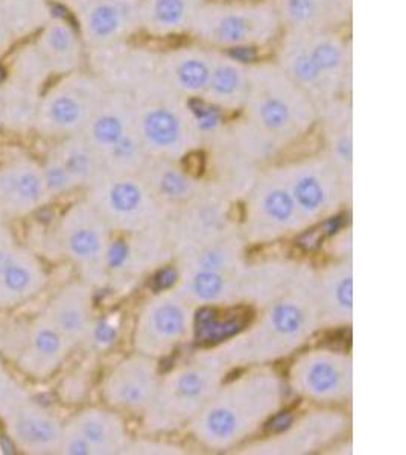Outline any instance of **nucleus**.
I'll list each match as a JSON object with an SVG mask.
<instances>
[{
    "label": "nucleus",
    "mask_w": 406,
    "mask_h": 455,
    "mask_svg": "<svg viewBox=\"0 0 406 455\" xmlns=\"http://www.w3.org/2000/svg\"><path fill=\"white\" fill-rule=\"evenodd\" d=\"M285 386L271 364L251 366L219 386L188 425L189 433L206 450H235L280 411Z\"/></svg>",
    "instance_id": "f257e3e1"
},
{
    "label": "nucleus",
    "mask_w": 406,
    "mask_h": 455,
    "mask_svg": "<svg viewBox=\"0 0 406 455\" xmlns=\"http://www.w3.org/2000/svg\"><path fill=\"white\" fill-rule=\"evenodd\" d=\"M313 267L302 264L291 287L262 307L261 315L247 330L214 347L230 369L264 366L289 357L323 330L313 296Z\"/></svg>",
    "instance_id": "f03ea898"
},
{
    "label": "nucleus",
    "mask_w": 406,
    "mask_h": 455,
    "mask_svg": "<svg viewBox=\"0 0 406 455\" xmlns=\"http://www.w3.org/2000/svg\"><path fill=\"white\" fill-rule=\"evenodd\" d=\"M248 68V94L240 116L281 149L297 145L317 126V102L272 60L250 62Z\"/></svg>",
    "instance_id": "7ed1b4c3"
},
{
    "label": "nucleus",
    "mask_w": 406,
    "mask_h": 455,
    "mask_svg": "<svg viewBox=\"0 0 406 455\" xmlns=\"http://www.w3.org/2000/svg\"><path fill=\"white\" fill-rule=\"evenodd\" d=\"M135 132L152 158L183 161L201 149L206 141V124L192 108L162 83L150 79L131 92Z\"/></svg>",
    "instance_id": "20e7f679"
},
{
    "label": "nucleus",
    "mask_w": 406,
    "mask_h": 455,
    "mask_svg": "<svg viewBox=\"0 0 406 455\" xmlns=\"http://www.w3.org/2000/svg\"><path fill=\"white\" fill-rule=\"evenodd\" d=\"M229 371L214 347L169 371L160 378L156 396L142 416L146 433L169 435L191 424Z\"/></svg>",
    "instance_id": "39448f33"
},
{
    "label": "nucleus",
    "mask_w": 406,
    "mask_h": 455,
    "mask_svg": "<svg viewBox=\"0 0 406 455\" xmlns=\"http://www.w3.org/2000/svg\"><path fill=\"white\" fill-rule=\"evenodd\" d=\"M283 32L274 0H204L189 36L221 52L271 46Z\"/></svg>",
    "instance_id": "423d86ee"
},
{
    "label": "nucleus",
    "mask_w": 406,
    "mask_h": 455,
    "mask_svg": "<svg viewBox=\"0 0 406 455\" xmlns=\"http://www.w3.org/2000/svg\"><path fill=\"white\" fill-rule=\"evenodd\" d=\"M85 201L110 231L134 234L166 220L167 212L139 173L102 171L87 186Z\"/></svg>",
    "instance_id": "0eeeda50"
},
{
    "label": "nucleus",
    "mask_w": 406,
    "mask_h": 455,
    "mask_svg": "<svg viewBox=\"0 0 406 455\" xmlns=\"http://www.w3.org/2000/svg\"><path fill=\"white\" fill-rule=\"evenodd\" d=\"M244 199L240 231L247 244L276 243L307 229L292 201L280 164L264 167Z\"/></svg>",
    "instance_id": "6e6552de"
},
{
    "label": "nucleus",
    "mask_w": 406,
    "mask_h": 455,
    "mask_svg": "<svg viewBox=\"0 0 406 455\" xmlns=\"http://www.w3.org/2000/svg\"><path fill=\"white\" fill-rule=\"evenodd\" d=\"M107 90L94 73L84 68L60 76L43 92L34 131L58 140L83 134Z\"/></svg>",
    "instance_id": "1a4fd4ad"
},
{
    "label": "nucleus",
    "mask_w": 406,
    "mask_h": 455,
    "mask_svg": "<svg viewBox=\"0 0 406 455\" xmlns=\"http://www.w3.org/2000/svg\"><path fill=\"white\" fill-rule=\"evenodd\" d=\"M280 167L307 229L337 216L352 199L338 169L324 152L281 163Z\"/></svg>",
    "instance_id": "9d476101"
},
{
    "label": "nucleus",
    "mask_w": 406,
    "mask_h": 455,
    "mask_svg": "<svg viewBox=\"0 0 406 455\" xmlns=\"http://www.w3.org/2000/svg\"><path fill=\"white\" fill-rule=\"evenodd\" d=\"M195 308L175 287L150 296L135 317L134 352L156 360L171 355L192 339L197 322Z\"/></svg>",
    "instance_id": "9b49d317"
},
{
    "label": "nucleus",
    "mask_w": 406,
    "mask_h": 455,
    "mask_svg": "<svg viewBox=\"0 0 406 455\" xmlns=\"http://www.w3.org/2000/svg\"><path fill=\"white\" fill-rule=\"evenodd\" d=\"M230 199L212 182L191 201L172 210L163 222L174 257L216 242L240 227L230 216Z\"/></svg>",
    "instance_id": "f8f14e48"
},
{
    "label": "nucleus",
    "mask_w": 406,
    "mask_h": 455,
    "mask_svg": "<svg viewBox=\"0 0 406 455\" xmlns=\"http://www.w3.org/2000/svg\"><path fill=\"white\" fill-rule=\"evenodd\" d=\"M287 383L304 401L321 405L345 403L353 394V360L335 347L309 349L292 362Z\"/></svg>",
    "instance_id": "ddd939ff"
},
{
    "label": "nucleus",
    "mask_w": 406,
    "mask_h": 455,
    "mask_svg": "<svg viewBox=\"0 0 406 455\" xmlns=\"http://www.w3.org/2000/svg\"><path fill=\"white\" fill-rule=\"evenodd\" d=\"M110 233L109 227L87 201L69 208L60 222L58 237L64 255L90 285H102L109 280Z\"/></svg>",
    "instance_id": "4468645a"
},
{
    "label": "nucleus",
    "mask_w": 406,
    "mask_h": 455,
    "mask_svg": "<svg viewBox=\"0 0 406 455\" xmlns=\"http://www.w3.org/2000/svg\"><path fill=\"white\" fill-rule=\"evenodd\" d=\"M347 414L335 409L307 411L281 433L257 440L242 451L250 455H304L326 450L349 431Z\"/></svg>",
    "instance_id": "2eb2a0df"
},
{
    "label": "nucleus",
    "mask_w": 406,
    "mask_h": 455,
    "mask_svg": "<svg viewBox=\"0 0 406 455\" xmlns=\"http://www.w3.org/2000/svg\"><path fill=\"white\" fill-rule=\"evenodd\" d=\"M142 0H85L73 12L85 51L130 42L142 34Z\"/></svg>",
    "instance_id": "dca6fc26"
},
{
    "label": "nucleus",
    "mask_w": 406,
    "mask_h": 455,
    "mask_svg": "<svg viewBox=\"0 0 406 455\" xmlns=\"http://www.w3.org/2000/svg\"><path fill=\"white\" fill-rule=\"evenodd\" d=\"M130 440L126 422L116 410L90 407L64 425L58 452L66 455L126 454Z\"/></svg>",
    "instance_id": "f3484780"
},
{
    "label": "nucleus",
    "mask_w": 406,
    "mask_h": 455,
    "mask_svg": "<svg viewBox=\"0 0 406 455\" xmlns=\"http://www.w3.org/2000/svg\"><path fill=\"white\" fill-rule=\"evenodd\" d=\"M158 360L139 352L120 360L102 383V398L110 409L143 416L160 383Z\"/></svg>",
    "instance_id": "a211bd4d"
},
{
    "label": "nucleus",
    "mask_w": 406,
    "mask_h": 455,
    "mask_svg": "<svg viewBox=\"0 0 406 455\" xmlns=\"http://www.w3.org/2000/svg\"><path fill=\"white\" fill-rule=\"evenodd\" d=\"M90 72L109 90L131 93L158 75V51L134 46L131 42L87 51Z\"/></svg>",
    "instance_id": "6ab92c4d"
},
{
    "label": "nucleus",
    "mask_w": 406,
    "mask_h": 455,
    "mask_svg": "<svg viewBox=\"0 0 406 455\" xmlns=\"http://www.w3.org/2000/svg\"><path fill=\"white\" fill-rule=\"evenodd\" d=\"M214 49L193 42L158 51V78L167 88L189 102L201 100L207 88Z\"/></svg>",
    "instance_id": "aec40b11"
},
{
    "label": "nucleus",
    "mask_w": 406,
    "mask_h": 455,
    "mask_svg": "<svg viewBox=\"0 0 406 455\" xmlns=\"http://www.w3.org/2000/svg\"><path fill=\"white\" fill-rule=\"evenodd\" d=\"M45 283L46 275L36 255L20 248L10 231L0 227V308L20 306Z\"/></svg>",
    "instance_id": "412c9836"
},
{
    "label": "nucleus",
    "mask_w": 406,
    "mask_h": 455,
    "mask_svg": "<svg viewBox=\"0 0 406 455\" xmlns=\"http://www.w3.org/2000/svg\"><path fill=\"white\" fill-rule=\"evenodd\" d=\"M51 199L42 164L17 156L0 167V216L23 218Z\"/></svg>",
    "instance_id": "4be33fe9"
},
{
    "label": "nucleus",
    "mask_w": 406,
    "mask_h": 455,
    "mask_svg": "<svg viewBox=\"0 0 406 455\" xmlns=\"http://www.w3.org/2000/svg\"><path fill=\"white\" fill-rule=\"evenodd\" d=\"M313 296L321 328H344L353 321V264L341 259L313 272Z\"/></svg>",
    "instance_id": "5701e85b"
},
{
    "label": "nucleus",
    "mask_w": 406,
    "mask_h": 455,
    "mask_svg": "<svg viewBox=\"0 0 406 455\" xmlns=\"http://www.w3.org/2000/svg\"><path fill=\"white\" fill-rule=\"evenodd\" d=\"M128 235L130 238L126 242H111L109 275L116 272L124 278L135 280L174 257L163 223Z\"/></svg>",
    "instance_id": "b1692460"
},
{
    "label": "nucleus",
    "mask_w": 406,
    "mask_h": 455,
    "mask_svg": "<svg viewBox=\"0 0 406 455\" xmlns=\"http://www.w3.org/2000/svg\"><path fill=\"white\" fill-rule=\"evenodd\" d=\"M323 132L324 154L334 163L344 184L353 187V109L347 96L318 105V122Z\"/></svg>",
    "instance_id": "393cba45"
},
{
    "label": "nucleus",
    "mask_w": 406,
    "mask_h": 455,
    "mask_svg": "<svg viewBox=\"0 0 406 455\" xmlns=\"http://www.w3.org/2000/svg\"><path fill=\"white\" fill-rule=\"evenodd\" d=\"M17 349L19 366L31 377L53 375L72 349V343L58 331L53 322L43 315L28 326L21 334Z\"/></svg>",
    "instance_id": "a878e982"
},
{
    "label": "nucleus",
    "mask_w": 406,
    "mask_h": 455,
    "mask_svg": "<svg viewBox=\"0 0 406 455\" xmlns=\"http://www.w3.org/2000/svg\"><path fill=\"white\" fill-rule=\"evenodd\" d=\"M300 267L302 263L288 259L247 261L238 274L240 304L259 308L268 306L291 287Z\"/></svg>",
    "instance_id": "bb28decb"
},
{
    "label": "nucleus",
    "mask_w": 406,
    "mask_h": 455,
    "mask_svg": "<svg viewBox=\"0 0 406 455\" xmlns=\"http://www.w3.org/2000/svg\"><path fill=\"white\" fill-rule=\"evenodd\" d=\"M34 36L32 43L51 76L60 78L83 70L87 61V51L72 21L53 14V19Z\"/></svg>",
    "instance_id": "cd10ccee"
},
{
    "label": "nucleus",
    "mask_w": 406,
    "mask_h": 455,
    "mask_svg": "<svg viewBox=\"0 0 406 455\" xmlns=\"http://www.w3.org/2000/svg\"><path fill=\"white\" fill-rule=\"evenodd\" d=\"M135 132L131 94L120 90H107L83 135L101 160L110 150L115 149L120 141Z\"/></svg>",
    "instance_id": "c85d7f7f"
},
{
    "label": "nucleus",
    "mask_w": 406,
    "mask_h": 455,
    "mask_svg": "<svg viewBox=\"0 0 406 455\" xmlns=\"http://www.w3.org/2000/svg\"><path fill=\"white\" fill-rule=\"evenodd\" d=\"M45 315L72 347L87 340L93 331L92 285L85 281H73L64 285L49 302Z\"/></svg>",
    "instance_id": "c756f323"
},
{
    "label": "nucleus",
    "mask_w": 406,
    "mask_h": 455,
    "mask_svg": "<svg viewBox=\"0 0 406 455\" xmlns=\"http://www.w3.org/2000/svg\"><path fill=\"white\" fill-rule=\"evenodd\" d=\"M250 62L230 52L215 51L207 88L199 102L221 113H240L250 84Z\"/></svg>",
    "instance_id": "7c9ffc66"
},
{
    "label": "nucleus",
    "mask_w": 406,
    "mask_h": 455,
    "mask_svg": "<svg viewBox=\"0 0 406 455\" xmlns=\"http://www.w3.org/2000/svg\"><path fill=\"white\" fill-rule=\"evenodd\" d=\"M12 439L31 454H53L60 450L61 422L31 401H21L5 416Z\"/></svg>",
    "instance_id": "2f4dec72"
},
{
    "label": "nucleus",
    "mask_w": 406,
    "mask_h": 455,
    "mask_svg": "<svg viewBox=\"0 0 406 455\" xmlns=\"http://www.w3.org/2000/svg\"><path fill=\"white\" fill-rule=\"evenodd\" d=\"M283 29L341 31L349 25L353 0H274Z\"/></svg>",
    "instance_id": "473e14b6"
},
{
    "label": "nucleus",
    "mask_w": 406,
    "mask_h": 455,
    "mask_svg": "<svg viewBox=\"0 0 406 455\" xmlns=\"http://www.w3.org/2000/svg\"><path fill=\"white\" fill-rule=\"evenodd\" d=\"M146 186L167 214L191 201L206 186V181L192 175L182 166V161L163 160L150 156L139 171ZM167 218V216H166Z\"/></svg>",
    "instance_id": "72a5a7b5"
},
{
    "label": "nucleus",
    "mask_w": 406,
    "mask_h": 455,
    "mask_svg": "<svg viewBox=\"0 0 406 455\" xmlns=\"http://www.w3.org/2000/svg\"><path fill=\"white\" fill-rule=\"evenodd\" d=\"M45 85L8 73L0 84V105H2V126L16 134H27L36 128L37 114Z\"/></svg>",
    "instance_id": "f704fd0d"
},
{
    "label": "nucleus",
    "mask_w": 406,
    "mask_h": 455,
    "mask_svg": "<svg viewBox=\"0 0 406 455\" xmlns=\"http://www.w3.org/2000/svg\"><path fill=\"white\" fill-rule=\"evenodd\" d=\"M204 0H142V34L166 40L189 36Z\"/></svg>",
    "instance_id": "c9c22d12"
},
{
    "label": "nucleus",
    "mask_w": 406,
    "mask_h": 455,
    "mask_svg": "<svg viewBox=\"0 0 406 455\" xmlns=\"http://www.w3.org/2000/svg\"><path fill=\"white\" fill-rule=\"evenodd\" d=\"M247 243L240 231L219 238L216 242L192 249L177 257V275L193 272L235 274L244 266Z\"/></svg>",
    "instance_id": "e433bc0d"
},
{
    "label": "nucleus",
    "mask_w": 406,
    "mask_h": 455,
    "mask_svg": "<svg viewBox=\"0 0 406 455\" xmlns=\"http://www.w3.org/2000/svg\"><path fill=\"white\" fill-rule=\"evenodd\" d=\"M240 270L235 274L193 272L177 275V283L174 287L195 307L238 306Z\"/></svg>",
    "instance_id": "4c0bfd02"
},
{
    "label": "nucleus",
    "mask_w": 406,
    "mask_h": 455,
    "mask_svg": "<svg viewBox=\"0 0 406 455\" xmlns=\"http://www.w3.org/2000/svg\"><path fill=\"white\" fill-rule=\"evenodd\" d=\"M53 152L78 187L89 186L104 171L101 156L83 134L66 137Z\"/></svg>",
    "instance_id": "58836bf2"
},
{
    "label": "nucleus",
    "mask_w": 406,
    "mask_h": 455,
    "mask_svg": "<svg viewBox=\"0 0 406 455\" xmlns=\"http://www.w3.org/2000/svg\"><path fill=\"white\" fill-rule=\"evenodd\" d=\"M0 12L16 42L36 36L53 16L47 0H0Z\"/></svg>",
    "instance_id": "ea45409f"
},
{
    "label": "nucleus",
    "mask_w": 406,
    "mask_h": 455,
    "mask_svg": "<svg viewBox=\"0 0 406 455\" xmlns=\"http://www.w3.org/2000/svg\"><path fill=\"white\" fill-rule=\"evenodd\" d=\"M42 169L47 190L51 193V196L66 195V193L72 192L73 188L78 187V184L75 182L72 175L63 166V163L60 161L55 152L47 156L46 161L42 164Z\"/></svg>",
    "instance_id": "a19ab883"
},
{
    "label": "nucleus",
    "mask_w": 406,
    "mask_h": 455,
    "mask_svg": "<svg viewBox=\"0 0 406 455\" xmlns=\"http://www.w3.org/2000/svg\"><path fill=\"white\" fill-rule=\"evenodd\" d=\"M27 399V395L17 386L14 379L8 377L0 364V414L10 413L11 410L17 407L21 401Z\"/></svg>",
    "instance_id": "79ce46f5"
},
{
    "label": "nucleus",
    "mask_w": 406,
    "mask_h": 455,
    "mask_svg": "<svg viewBox=\"0 0 406 455\" xmlns=\"http://www.w3.org/2000/svg\"><path fill=\"white\" fill-rule=\"evenodd\" d=\"M182 446L172 445L162 440H130L126 454H183Z\"/></svg>",
    "instance_id": "37998d69"
},
{
    "label": "nucleus",
    "mask_w": 406,
    "mask_h": 455,
    "mask_svg": "<svg viewBox=\"0 0 406 455\" xmlns=\"http://www.w3.org/2000/svg\"><path fill=\"white\" fill-rule=\"evenodd\" d=\"M14 36L11 34L10 28L6 25L4 14L0 12V60L5 58L11 52V49L16 44Z\"/></svg>",
    "instance_id": "c03bdc74"
},
{
    "label": "nucleus",
    "mask_w": 406,
    "mask_h": 455,
    "mask_svg": "<svg viewBox=\"0 0 406 455\" xmlns=\"http://www.w3.org/2000/svg\"><path fill=\"white\" fill-rule=\"evenodd\" d=\"M49 4H57V5H61L66 8V10L70 11V12H75V11L78 10L79 6L83 5L85 0H47Z\"/></svg>",
    "instance_id": "a18cd8bd"
},
{
    "label": "nucleus",
    "mask_w": 406,
    "mask_h": 455,
    "mask_svg": "<svg viewBox=\"0 0 406 455\" xmlns=\"http://www.w3.org/2000/svg\"><path fill=\"white\" fill-rule=\"evenodd\" d=\"M0 126H2V105H0Z\"/></svg>",
    "instance_id": "49530a36"
}]
</instances>
